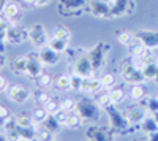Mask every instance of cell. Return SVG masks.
<instances>
[{
	"label": "cell",
	"mask_w": 158,
	"mask_h": 141,
	"mask_svg": "<svg viewBox=\"0 0 158 141\" xmlns=\"http://www.w3.org/2000/svg\"><path fill=\"white\" fill-rule=\"evenodd\" d=\"M3 62H5V60H3V57H2V53H0V68L3 67Z\"/></svg>",
	"instance_id": "48"
},
{
	"label": "cell",
	"mask_w": 158,
	"mask_h": 141,
	"mask_svg": "<svg viewBox=\"0 0 158 141\" xmlns=\"http://www.w3.org/2000/svg\"><path fill=\"white\" fill-rule=\"evenodd\" d=\"M89 13L95 18H111V2L109 0H89Z\"/></svg>",
	"instance_id": "7"
},
{
	"label": "cell",
	"mask_w": 158,
	"mask_h": 141,
	"mask_svg": "<svg viewBox=\"0 0 158 141\" xmlns=\"http://www.w3.org/2000/svg\"><path fill=\"white\" fill-rule=\"evenodd\" d=\"M0 141H8V138H6V133L0 132Z\"/></svg>",
	"instance_id": "46"
},
{
	"label": "cell",
	"mask_w": 158,
	"mask_h": 141,
	"mask_svg": "<svg viewBox=\"0 0 158 141\" xmlns=\"http://www.w3.org/2000/svg\"><path fill=\"white\" fill-rule=\"evenodd\" d=\"M147 109V113L149 114H158V97H155V98H149L147 101H146V106H144Z\"/></svg>",
	"instance_id": "35"
},
{
	"label": "cell",
	"mask_w": 158,
	"mask_h": 141,
	"mask_svg": "<svg viewBox=\"0 0 158 141\" xmlns=\"http://www.w3.org/2000/svg\"><path fill=\"white\" fill-rule=\"evenodd\" d=\"M85 136L90 141H112V130L106 127L90 125L85 130Z\"/></svg>",
	"instance_id": "12"
},
{
	"label": "cell",
	"mask_w": 158,
	"mask_h": 141,
	"mask_svg": "<svg viewBox=\"0 0 158 141\" xmlns=\"http://www.w3.org/2000/svg\"><path fill=\"white\" fill-rule=\"evenodd\" d=\"M29 57V62H27V70H25V75L27 78L30 79H38L40 75L43 73V68L44 65L41 63V60H40V57H33V56H27Z\"/></svg>",
	"instance_id": "15"
},
{
	"label": "cell",
	"mask_w": 158,
	"mask_h": 141,
	"mask_svg": "<svg viewBox=\"0 0 158 141\" xmlns=\"http://www.w3.org/2000/svg\"><path fill=\"white\" fill-rule=\"evenodd\" d=\"M135 38L149 49L158 48V30H139L135 33Z\"/></svg>",
	"instance_id": "13"
},
{
	"label": "cell",
	"mask_w": 158,
	"mask_h": 141,
	"mask_svg": "<svg viewBox=\"0 0 158 141\" xmlns=\"http://www.w3.org/2000/svg\"><path fill=\"white\" fill-rule=\"evenodd\" d=\"M76 113L84 122H95L100 119V105L90 98H82L77 101Z\"/></svg>",
	"instance_id": "2"
},
{
	"label": "cell",
	"mask_w": 158,
	"mask_h": 141,
	"mask_svg": "<svg viewBox=\"0 0 158 141\" xmlns=\"http://www.w3.org/2000/svg\"><path fill=\"white\" fill-rule=\"evenodd\" d=\"M52 141H60V139H52Z\"/></svg>",
	"instance_id": "53"
},
{
	"label": "cell",
	"mask_w": 158,
	"mask_h": 141,
	"mask_svg": "<svg viewBox=\"0 0 158 141\" xmlns=\"http://www.w3.org/2000/svg\"><path fill=\"white\" fill-rule=\"evenodd\" d=\"M56 87L59 91L65 92V91H71V79H70V75H60L59 78L56 79Z\"/></svg>",
	"instance_id": "23"
},
{
	"label": "cell",
	"mask_w": 158,
	"mask_h": 141,
	"mask_svg": "<svg viewBox=\"0 0 158 141\" xmlns=\"http://www.w3.org/2000/svg\"><path fill=\"white\" fill-rule=\"evenodd\" d=\"M89 0H59V13L62 16H79Z\"/></svg>",
	"instance_id": "4"
},
{
	"label": "cell",
	"mask_w": 158,
	"mask_h": 141,
	"mask_svg": "<svg viewBox=\"0 0 158 141\" xmlns=\"http://www.w3.org/2000/svg\"><path fill=\"white\" fill-rule=\"evenodd\" d=\"M68 116H70V113H68V111H65V109H62V108H60V109L54 114V118L57 119V122H59L60 125H65V124H67Z\"/></svg>",
	"instance_id": "39"
},
{
	"label": "cell",
	"mask_w": 158,
	"mask_h": 141,
	"mask_svg": "<svg viewBox=\"0 0 158 141\" xmlns=\"http://www.w3.org/2000/svg\"><path fill=\"white\" fill-rule=\"evenodd\" d=\"M70 79H71V91L77 92V91H81V86H82V76H79L76 73H71L70 75Z\"/></svg>",
	"instance_id": "36"
},
{
	"label": "cell",
	"mask_w": 158,
	"mask_h": 141,
	"mask_svg": "<svg viewBox=\"0 0 158 141\" xmlns=\"http://www.w3.org/2000/svg\"><path fill=\"white\" fill-rule=\"evenodd\" d=\"M8 89V81L5 76H0V92H5Z\"/></svg>",
	"instance_id": "42"
},
{
	"label": "cell",
	"mask_w": 158,
	"mask_h": 141,
	"mask_svg": "<svg viewBox=\"0 0 158 141\" xmlns=\"http://www.w3.org/2000/svg\"><path fill=\"white\" fill-rule=\"evenodd\" d=\"M30 97H32L30 89L22 86V84H13L8 89V98L13 101V103L22 105V103H25V101H29Z\"/></svg>",
	"instance_id": "8"
},
{
	"label": "cell",
	"mask_w": 158,
	"mask_h": 141,
	"mask_svg": "<svg viewBox=\"0 0 158 141\" xmlns=\"http://www.w3.org/2000/svg\"><path fill=\"white\" fill-rule=\"evenodd\" d=\"M44 108H46V111L49 113V114H56L59 109H60V103H57V100H54V98H51L48 103L44 105Z\"/></svg>",
	"instance_id": "40"
},
{
	"label": "cell",
	"mask_w": 158,
	"mask_h": 141,
	"mask_svg": "<svg viewBox=\"0 0 158 141\" xmlns=\"http://www.w3.org/2000/svg\"><path fill=\"white\" fill-rule=\"evenodd\" d=\"M115 106L117 105H109L106 109H104L108 113L109 129L115 133H127V132H130V127H133V125H131V122L128 121L127 114L120 113Z\"/></svg>",
	"instance_id": "1"
},
{
	"label": "cell",
	"mask_w": 158,
	"mask_h": 141,
	"mask_svg": "<svg viewBox=\"0 0 158 141\" xmlns=\"http://www.w3.org/2000/svg\"><path fill=\"white\" fill-rule=\"evenodd\" d=\"M135 11V0H114L111 3V18L128 16Z\"/></svg>",
	"instance_id": "9"
},
{
	"label": "cell",
	"mask_w": 158,
	"mask_h": 141,
	"mask_svg": "<svg viewBox=\"0 0 158 141\" xmlns=\"http://www.w3.org/2000/svg\"><path fill=\"white\" fill-rule=\"evenodd\" d=\"M5 133H6L8 141H21V136H19V132L16 130V127H15V129H10V130H6Z\"/></svg>",
	"instance_id": "41"
},
{
	"label": "cell",
	"mask_w": 158,
	"mask_h": 141,
	"mask_svg": "<svg viewBox=\"0 0 158 141\" xmlns=\"http://www.w3.org/2000/svg\"><path fill=\"white\" fill-rule=\"evenodd\" d=\"M147 109L146 108H135V109H131L128 114H127V118L128 121L131 122V125H141V122L146 119L147 116Z\"/></svg>",
	"instance_id": "19"
},
{
	"label": "cell",
	"mask_w": 158,
	"mask_h": 141,
	"mask_svg": "<svg viewBox=\"0 0 158 141\" xmlns=\"http://www.w3.org/2000/svg\"><path fill=\"white\" fill-rule=\"evenodd\" d=\"M76 106H77V101L71 97H65L62 101H60V108L65 109V111H68V113H73L76 111Z\"/></svg>",
	"instance_id": "32"
},
{
	"label": "cell",
	"mask_w": 158,
	"mask_h": 141,
	"mask_svg": "<svg viewBox=\"0 0 158 141\" xmlns=\"http://www.w3.org/2000/svg\"><path fill=\"white\" fill-rule=\"evenodd\" d=\"M38 81V86L40 87H41V89H48L51 84H52V78H51V75L49 73H41V75H40V78L36 79Z\"/></svg>",
	"instance_id": "37"
},
{
	"label": "cell",
	"mask_w": 158,
	"mask_h": 141,
	"mask_svg": "<svg viewBox=\"0 0 158 141\" xmlns=\"http://www.w3.org/2000/svg\"><path fill=\"white\" fill-rule=\"evenodd\" d=\"M109 2H111V3H112V2H114V0H109Z\"/></svg>",
	"instance_id": "54"
},
{
	"label": "cell",
	"mask_w": 158,
	"mask_h": 141,
	"mask_svg": "<svg viewBox=\"0 0 158 141\" xmlns=\"http://www.w3.org/2000/svg\"><path fill=\"white\" fill-rule=\"evenodd\" d=\"M40 127H44V129L51 130L52 133H56V132H59V129H60L62 125L57 122V119L54 118V114H49V116H48V119L43 122V125H40Z\"/></svg>",
	"instance_id": "28"
},
{
	"label": "cell",
	"mask_w": 158,
	"mask_h": 141,
	"mask_svg": "<svg viewBox=\"0 0 158 141\" xmlns=\"http://www.w3.org/2000/svg\"><path fill=\"white\" fill-rule=\"evenodd\" d=\"M54 36L70 41L71 40V32H70L68 27H65V25H57V27L54 29Z\"/></svg>",
	"instance_id": "30"
},
{
	"label": "cell",
	"mask_w": 158,
	"mask_h": 141,
	"mask_svg": "<svg viewBox=\"0 0 158 141\" xmlns=\"http://www.w3.org/2000/svg\"><path fill=\"white\" fill-rule=\"evenodd\" d=\"M21 13H22V11H21L19 5L15 3V2H11V3H6V5L3 6L2 15H3L11 24H16V19L21 18Z\"/></svg>",
	"instance_id": "18"
},
{
	"label": "cell",
	"mask_w": 158,
	"mask_h": 141,
	"mask_svg": "<svg viewBox=\"0 0 158 141\" xmlns=\"http://www.w3.org/2000/svg\"><path fill=\"white\" fill-rule=\"evenodd\" d=\"M130 95H131V98H133V100L141 101V100H144V97H146V87H144L142 84H135V86H131Z\"/></svg>",
	"instance_id": "27"
},
{
	"label": "cell",
	"mask_w": 158,
	"mask_h": 141,
	"mask_svg": "<svg viewBox=\"0 0 158 141\" xmlns=\"http://www.w3.org/2000/svg\"><path fill=\"white\" fill-rule=\"evenodd\" d=\"M33 98H35V101H36V103L40 105V106H44L46 103H48V101L52 98L46 91H44V89H41V87H40V89H36V91H35V94H33Z\"/></svg>",
	"instance_id": "26"
},
{
	"label": "cell",
	"mask_w": 158,
	"mask_h": 141,
	"mask_svg": "<svg viewBox=\"0 0 158 141\" xmlns=\"http://www.w3.org/2000/svg\"><path fill=\"white\" fill-rule=\"evenodd\" d=\"M36 141H52L54 139V133L51 130L44 129V127H38L36 129Z\"/></svg>",
	"instance_id": "29"
},
{
	"label": "cell",
	"mask_w": 158,
	"mask_h": 141,
	"mask_svg": "<svg viewBox=\"0 0 158 141\" xmlns=\"http://www.w3.org/2000/svg\"><path fill=\"white\" fill-rule=\"evenodd\" d=\"M153 81H156V83H158V70H156V75H155V78H153Z\"/></svg>",
	"instance_id": "50"
},
{
	"label": "cell",
	"mask_w": 158,
	"mask_h": 141,
	"mask_svg": "<svg viewBox=\"0 0 158 141\" xmlns=\"http://www.w3.org/2000/svg\"><path fill=\"white\" fill-rule=\"evenodd\" d=\"M139 127H141V130L146 132L147 135H149V133H153V132L158 130V119L153 116V114H147L146 119L141 122Z\"/></svg>",
	"instance_id": "20"
},
{
	"label": "cell",
	"mask_w": 158,
	"mask_h": 141,
	"mask_svg": "<svg viewBox=\"0 0 158 141\" xmlns=\"http://www.w3.org/2000/svg\"><path fill=\"white\" fill-rule=\"evenodd\" d=\"M38 57H40V60H41V63L44 67H54L60 60V54L56 53L54 49H51L49 46L40 48L38 49Z\"/></svg>",
	"instance_id": "14"
},
{
	"label": "cell",
	"mask_w": 158,
	"mask_h": 141,
	"mask_svg": "<svg viewBox=\"0 0 158 141\" xmlns=\"http://www.w3.org/2000/svg\"><path fill=\"white\" fill-rule=\"evenodd\" d=\"M24 2H25V3H29V5H35L36 0H24Z\"/></svg>",
	"instance_id": "47"
},
{
	"label": "cell",
	"mask_w": 158,
	"mask_h": 141,
	"mask_svg": "<svg viewBox=\"0 0 158 141\" xmlns=\"http://www.w3.org/2000/svg\"><path fill=\"white\" fill-rule=\"evenodd\" d=\"M82 122L84 121L81 119V116H79L77 113H74V114L70 113L68 121H67V124H65V127H67V129H71V130H77V129H81Z\"/></svg>",
	"instance_id": "25"
},
{
	"label": "cell",
	"mask_w": 158,
	"mask_h": 141,
	"mask_svg": "<svg viewBox=\"0 0 158 141\" xmlns=\"http://www.w3.org/2000/svg\"><path fill=\"white\" fill-rule=\"evenodd\" d=\"M136 141H146V139H136Z\"/></svg>",
	"instance_id": "52"
},
{
	"label": "cell",
	"mask_w": 158,
	"mask_h": 141,
	"mask_svg": "<svg viewBox=\"0 0 158 141\" xmlns=\"http://www.w3.org/2000/svg\"><path fill=\"white\" fill-rule=\"evenodd\" d=\"M73 73L82 76V78H92V76H94L95 70H94V67H92L87 54L85 56H79L76 59V62L73 63Z\"/></svg>",
	"instance_id": "10"
},
{
	"label": "cell",
	"mask_w": 158,
	"mask_h": 141,
	"mask_svg": "<svg viewBox=\"0 0 158 141\" xmlns=\"http://www.w3.org/2000/svg\"><path fill=\"white\" fill-rule=\"evenodd\" d=\"M49 2H51V0H36L35 6H44V5H48Z\"/></svg>",
	"instance_id": "45"
},
{
	"label": "cell",
	"mask_w": 158,
	"mask_h": 141,
	"mask_svg": "<svg viewBox=\"0 0 158 141\" xmlns=\"http://www.w3.org/2000/svg\"><path fill=\"white\" fill-rule=\"evenodd\" d=\"M101 84H103V89H112L115 86V76L111 75V73H106L101 76Z\"/></svg>",
	"instance_id": "34"
},
{
	"label": "cell",
	"mask_w": 158,
	"mask_h": 141,
	"mask_svg": "<svg viewBox=\"0 0 158 141\" xmlns=\"http://www.w3.org/2000/svg\"><path fill=\"white\" fill-rule=\"evenodd\" d=\"M25 40H29V30L24 29L22 25L13 24L11 27L8 29V32H6V43L21 45V43H24Z\"/></svg>",
	"instance_id": "11"
},
{
	"label": "cell",
	"mask_w": 158,
	"mask_h": 141,
	"mask_svg": "<svg viewBox=\"0 0 158 141\" xmlns=\"http://www.w3.org/2000/svg\"><path fill=\"white\" fill-rule=\"evenodd\" d=\"M108 51H109V45H106L104 41H98L94 48L89 49L87 57H89V60H90V63H92V67H94L95 71L100 70L104 65V57H106Z\"/></svg>",
	"instance_id": "3"
},
{
	"label": "cell",
	"mask_w": 158,
	"mask_h": 141,
	"mask_svg": "<svg viewBox=\"0 0 158 141\" xmlns=\"http://www.w3.org/2000/svg\"><path fill=\"white\" fill-rule=\"evenodd\" d=\"M147 141H158V130L147 135Z\"/></svg>",
	"instance_id": "44"
},
{
	"label": "cell",
	"mask_w": 158,
	"mask_h": 141,
	"mask_svg": "<svg viewBox=\"0 0 158 141\" xmlns=\"http://www.w3.org/2000/svg\"><path fill=\"white\" fill-rule=\"evenodd\" d=\"M29 41L36 48H44L49 43V36H48V30L43 24H33L32 27L29 29Z\"/></svg>",
	"instance_id": "5"
},
{
	"label": "cell",
	"mask_w": 158,
	"mask_h": 141,
	"mask_svg": "<svg viewBox=\"0 0 158 141\" xmlns=\"http://www.w3.org/2000/svg\"><path fill=\"white\" fill-rule=\"evenodd\" d=\"M103 89V84H101V79H97V78H84L82 79V86H81V92H85V94H95V92H100Z\"/></svg>",
	"instance_id": "16"
},
{
	"label": "cell",
	"mask_w": 158,
	"mask_h": 141,
	"mask_svg": "<svg viewBox=\"0 0 158 141\" xmlns=\"http://www.w3.org/2000/svg\"><path fill=\"white\" fill-rule=\"evenodd\" d=\"M109 97H111L112 105H120L125 100V92L122 89H112V91H109Z\"/></svg>",
	"instance_id": "31"
},
{
	"label": "cell",
	"mask_w": 158,
	"mask_h": 141,
	"mask_svg": "<svg viewBox=\"0 0 158 141\" xmlns=\"http://www.w3.org/2000/svg\"><path fill=\"white\" fill-rule=\"evenodd\" d=\"M48 116H49V113L46 111L44 106H38V108H35L33 113H32V118H33V122H35L36 127L43 125V122L48 119Z\"/></svg>",
	"instance_id": "22"
},
{
	"label": "cell",
	"mask_w": 158,
	"mask_h": 141,
	"mask_svg": "<svg viewBox=\"0 0 158 141\" xmlns=\"http://www.w3.org/2000/svg\"><path fill=\"white\" fill-rule=\"evenodd\" d=\"M27 62L29 57L27 56H16L10 62V68L15 75H25V70H27Z\"/></svg>",
	"instance_id": "17"
},
{
	"label": "cell",
	"mask_w": 158,
	"mask_h": 141,
	"mask_svg": "<svg viewBox=\"0 0 158 141\" xmlns=\"http://www.w3.org/2000/svg\"><path fill=\"white\" fill-rule=\"evenodd\" d=\"M133 38H135V35H131V33L127 32V30L117 32V41L120 43V45H123V46H130L131 43H133Z\"/></svg>",
	"instance_id": "33"
},
{
	"label": "cell",
	"mask_w": 158,
	"mask_h": 141,
	"mask_svg": "<svg viewBox=\"0 0 158 141\" xmlns=\"http://www.w3.org/2000/svg\"><path fill=\"white\" fill-rule=\"evenodd\" d=\"M122 78L125 83L135 86V84H142L144 81H146V76H144V73L138 68L133 67V63L131 62H125L122 65Z\"/></svg>",
	"instance_id": "6"
},
{
	"label": "cell",
	"mask_w": 158,
	"mask_h": 141,
	"mask_svg": "<svg viewBox=\"0 0 158 141\" xmlns=\"http://www.w3.org/2000/svg\"><path fill=\"white\" fill-rule=\"evenodd\" d=\"M68 43H70V41H67V40H62V38L52 36V38H49V43H48V46H49L51 49H54L56 53L62 54V53H65V51H67Z\"/></svg>",
	"instance_id": "21"
},
{
	"label": "cell",
	"mask_w": 158,
	"mask_h": 141,
	"mask_svg": "<svg viewBox=\"0 0 158 141\" xmlns=\"http://www.w3.org/2000/svg\"><path fill=\"white\" fill-rule=\"evenodd\" d=\"M8 116H10V111H8L5 106L0 105V119H5V118H8Z\"/></svg>",
	"instance_id": "43"
},
{
	"label": "cell",
	"mask_w": 158,
	"mask_h": 141,
	"mask_svg": "<svg viewBox=\"0 0 158 141\" xmlns=\"http://www.w3.org/2000/svg\"><path fill=\"white\" fill-rule=\"evenodd\" d=\"M2 3H3V5H6V0H2Z\"/></svg>",
	"instance_id": "51"
},
{
	"label": "cell",
	"mask_w": 158,
	"mask_h": 141,
	"mask_svg": "<svg viewBox=\"0 0 158 141\" xmlns=\"http://www.w3.org/2000/svg\"><path fill=\"white\" fill-rule=\"evenodd\" d=\"M3 6H5V5L2 3V0H0V13H2V11H3Z\"/></svg>",
	"instance_id": "49"
},
{
	"label": "cell",
	"mask_w": 158,
	"mask_h": 141,
	"mask_svg": "<svg viewBox=\"0 0 158 141\" xmlns=\"http://www.w3.org/2000/svg\"><path fill=\"white\" fill-rule=\"evenodd\" d=\"M97 103H98V105H100V108H103V109H106L109 105H112L111 97H109V92H106V94L100 95V97L97 98Z\"/></svg>",
	"instance_id": "38"
},
{
	"label": "cell",
	"mask_w": 158,
	"mask_h": 141,
	"mask_svg": "<svg viewBox=\"0 0 158 141\" xmlns=\"http://www.w3.org/2000/svg\"><path fill=\"white\" fill-rule=\"evenodd\" d=\"M16 125L18 127H24V129H29V127H36L33 122V118L27 113H22L16 118Z\"/></svg>",
	"instance_id": "24"
}]
</instances>
